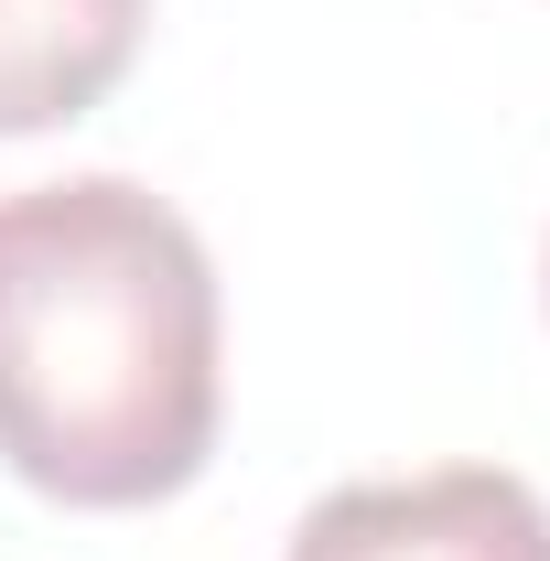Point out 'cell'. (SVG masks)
<instances>
[{
    "instance_id": "1",
    "label": "cell",
    "mask_w": 550,
    "mask_h": 561,
    "mask_svg": "<svg viewBox=\"0 0 550 561\" xmlns=\"http://www.w3.org/2000/svg\"><path fill=\"white\" fill-rule=\"evenodd\" d=\"M227 411V302L195 216L130 173L0 195V465L55 507H162Z\"/></svg>"
},
{
    "instance_id": "2",
    "label": "cell",
    "mask_w": 550,
    "mask_h": 561,
    "mask_svg": "<svg viewBox=\"0 0 550 561\" xmlns=\"http://www.w3.org/2000/svg\"><path fill=\"white\" fill-rule=\"evenodd\" d=\"M280 561H550V507L507 465L367 476L313 496Z\"/></svg>"
},
{
    "instance_id": "3",
    "label": "cell",
    "mask_w": 550,
    "mask_h": 561,
    "mask_svg": "<svg viewBox=\"0 0 550 561\" xmlns=\"http://www.w3.org/2000/svg\"><path fill=\"white\" fill-rule=\"evenodd\" d=\"M151 0H0V140L66 130L130 76Z\"/></svg>"
},
{
    "instance_id": "4",
    "label": "cell",
    "mask_w": 550,
    "mask_h": 561,
    "mask_svg": "<svg viewBox=\"0 0 550 561\" xmlns=\"http://www.w3.org/2000/svg\"><path fill=\"white\" fill-rule=\"evenodd\" d=\"M540 291H550V260H540Z\"/></svg>"
}]
</instances>
